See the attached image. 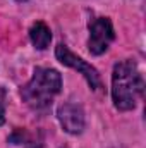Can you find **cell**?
<instances>
[{
	"label": "cell",
	"instance_id": "obj_1",
	"mask_svg": "<svg viewBox=\"0 0 146 148\" xmlns=\"http://www.w3.org/2000/svg\"><path fill=\"white\" fill-rule=\"evenodd\" d=\"M145 93V77L138 64L131 59L120 60L112 71V102L119 112H129L138 107Z\"/></svg>",
	"mask_w": 146,
	"mask_h": 148
},
{
	"label": "cell",
	"instance_id": "obj_2",
	"mask_svg": "<svg viewBox=\"0 0 146 148\" xmlns=\"http://www.w3.org/2000/svg\"><path fill=\"white\" fill-rule=\"evenodd\" d=\"M62 90V76L52 67H36L31 79L21 86L23 102L35 112H43L50 109L53 98Z\"/></svg>",
	"mask_w": 146,
	"mask_h": 148
},
{
	"label": "cell",
	"instance_id": "obj_3",
	"mask_svg": "<svg viewBox=\"0 0 146 148\" xmlns=\"http://www.w3.org/2000/svg\"><path fill=\"white\" fill-rule=\"evenodd\" d=\"M55 57H57V60H59L60 64H64V66L71 67L74 71H77V73L86 79V83H88V86H89L91 90L100 91V90L103 88V86H102V79H100V73H98L91 64H88L84 59H81L79 55H76L74 52H71L67 45L59 43V45L55 47Z\"/></svg>",
	"mask_w": 146,
	"mask_h": 148
},
{
	"label": "cell",
	"instance_id": "obj_4",
	"mask_svg": "<svg viewBox=\"0 0 146 148\" xmlns=\"http://www.w3.org/2000/svg\"><path fill=\"white\" fill-rule=\"evenodd\" d=\"M88 50L93 55H102L115 40V31L108 17H93L88 23Z\"/></svg>",
	"mask_w": 146,
	"mask_h": 148
},
{
	"label": "cell",
	"instance_id": "obj_5",
	"mask_svg": "<svg viewBox=\"0 0 146 148\" xmlns=\"http://www.w3.org/2000/svg\"><path fill=\"white\" fill-rule=\"evenodd\" d=\"M57 119L62 126V129L67 134L77 136L84 131L86 127V117H84V110L79 103H72V102H65L57 109Z\"/></svg>",
	"mask_w": 146,
	"mask_h": 148
},
{
	"label": "cell",
	"instance_id": "obj_6",
	"mask_svg": "<svg viewBox=\"0 0 146 148\" xmlns=\"http://www.w3.org/2000/svg\"><path fill=\"white\" fill-rule=\"evenodd\" d=\"M29 40L36 50H46L52 41V31L43 21H36L29 28Z\"/></svg>",
	"mask_w": 146,
	"mask_h": 148
},
{
	"label": "cell",
	"instance_id": "obj_7",
	"mask_svg": "<svg viewBox=\"0 0 146 148\" xmlns=\"http://www.w3.org/2000/svg\"><path fill=\"white\" fill-rule=\"evenodd\" d=\"M5 105H7V91L0 86V126L5 122Z\"/></svg>",
	"mask_w": 146,
	"mask_h": 148
},
{
	"label": "cell",
	"instance_id": "obj_8",
	"mask_svg": "<svg viewBox=\"0 0 146 148\" xmlns=\"http://www.w3.org/2000/svg\"><path fill=\"white\" fill-rule=\"evenodd\" d=\"M28 148H45V147H43V143H41V141H33V140H31V141H29V145H28Z\"/></svg>",
	"mask_w": 146,
	"mask_h": 148
},
{
	"label": "cell",
	"instance_id": "obj_9",
	"mask_svg": "<svg viewBox=\"0 0 146 148\" xmlns=\"http://www.w3.org/2000/svg\"><path fill=\"white\" fill-rule=\"evenodd\" d=\"M17 2H26V0H17Z\"/></svg>",
	"mask_w": 146,
	"mask_h": 148
},
{
	"label": "cell",
	"instance_id": "obj_10",
	"mask_svg": "<svg viewBox=\"0 0 146 148\" xmlns=\"http://www.w3.org/2000/svg\"><path fill=\"white\" fill-rule=\"evenodd\" d=\"M62 148H71V147H62Z\"/></svg>",
	"mask_w": 146,
	"mask_h": 148
}]
</instances>
